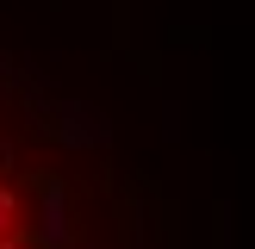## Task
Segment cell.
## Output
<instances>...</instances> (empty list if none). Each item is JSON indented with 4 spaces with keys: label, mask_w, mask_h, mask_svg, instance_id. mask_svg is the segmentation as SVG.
Segmentation results:
<instances>
[{
    "label": "cell",
    "mask_w": 255,
    "mask_h": 249,
    "mask_svg": "<svg viewBox=\"0 0 255 249\" xmlns=\"http://www.w3.org/2000/svg\"><path fill=\"white\" fill-rule=\"evenodd\" d=\"M0 249H94L75 174L0 94Z\"/></svg>",
    "instance_id": "cell-1"
}]
</instances>
